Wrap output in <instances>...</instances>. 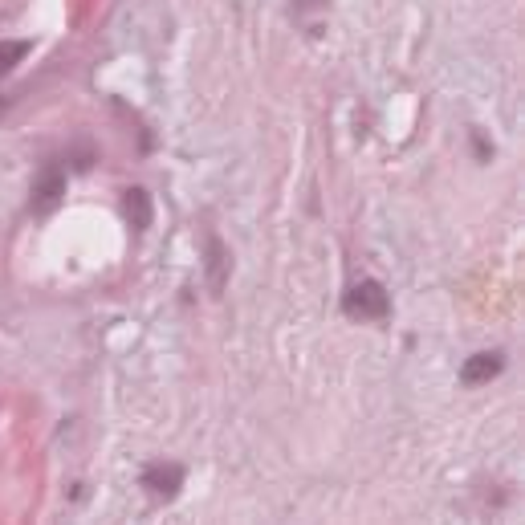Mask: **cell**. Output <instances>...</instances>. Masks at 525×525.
I'll list each match as a JSON object with an SVG mask.
<instances>
[{
	"label": "cell",
	"instance_id": "1",
	"mask_svg": "<svg viewBox=\"0 0 525 525\" xmlns=\"http://www.w3.org/2000/svg\"><path fill=\"white\" fill-rule=\"evenodd\" d=\"M342 310H346V318H359V322H383L391 314V294H387L383 281L363 277V281H355L346 289Z\"/></svg>",
	"mask_w": 525,
	"mask_h": 525
},
{
	"label": "cell",
	"instance_id": "2",
	"mask_svg": "<svg viewBox=\"0 0 525 525\" xmlns=\"http://www.w3.org/2000/svg\"><path fill=\"white\" fill-rule=\"evenodd\" d=\"M62 196H66V167L45 163V167L37 171V180H33L29 208H33V212H53L57 204H62Z\"/></svg>",
	"mask_w": 525,
	"mask_h": 525
},
{
	"label": "cell",
	"instance_id": "3",
	"mask_svg": "<svg viewBox=\"0 0 525 525\" xmlns=\"http://www.w3.org/2000/svg\"><path fill=\"white\" fill-rule=\"evenodd\" d=\"M143 489H151V497L171 501L175 493L184 489V464H147L143 469Z\"/></svg>",
	"mask_w": 525,
	"mask_h": 525
},
{
	"label": "cell",
	"instance_id": "4",
	"mask_svg": "<svg viewBox=\"0 0 525 525\" xmlns=\"http://www.w3.org/2000/svg\"><path fill=\"white\" fill-rule=\"evenodd\" d=\"M501 371H505V359H501V350H481V355L464 359V367H460V383H469V387H481V383L497 379Z\"/></svg>",
	"mask_w": 525,
	"mask_h": 525
},
{
	"label": "cell",
	"instance_id": "5",
	"mask_svg": "<svg viewBox=\"0 0 525 525\" xmlns=\"http://www.w3.org/2000/svg\"><path fill=\"white\" fill-rule=\"evenodd\" d=\"M204 269H208V285H212V294H220L224 281H228V249L220 237H204Z\"/></svg>",
	"mask_w": 525,
	"mask_h": 525
},
{
	"label": "cell",
	"instance_id": "6",
	"mask_svg": "<svg viewBox=\"0 0 525 525\" xmlns=\"http://www.w3.org/2000/svg\"><path fill=\"white\" fill-rule=\"evenodd\" d=\"M123 208H127V220H131V228H151V196L143 192V188H127V200H123Z\"/></svg>",
	"mask_w": 525,
	"mask_h": 525
},
{
	"label": "cell",
	"instance_id": "7",
	"mask_svg": "<svg viewBox=\"0 0 525 525\" xmlns=\"http://www.w3.org/2000/svg\"><path fill=\"white\" fill-rule=\"evenodd\" d=\"M29 53H33L29 41H0V78H5L9 70H17Z\"/></svg>",
	"mask_w": 525,
	"mask_h": 525
},
{
	"label": "cell",
	"instance_id": "8",
	"mask_svg": "<svg viewBox=\"0 0 525 525\" xmlns=\"http://www.w3.org/2000/svg\"><path fill=\"white\" fill-rule=\"evenodd\" d=\"M322 5H326V0H294L298 13H310V9H322Z\"/></svg>",
	"mask_w": 525,
	"mask_h": 525
}]
</instances>
